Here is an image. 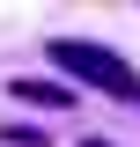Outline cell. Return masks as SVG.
Masks as SVG:
<instances>
[{
    "mask_svg": "<svg viewBox=\"0 0 140 147\" xmlns=\"http://www.w3.org/2000/svg\"><path fill=\"white\" fill-rule=\"evenodd\" d=\"M7 88H15V103H37V110H67V103H74L67 81H44V74H15Z\"/></svg>",
    "mask_w": 140,
    "mask_h": 147,
    "instance_id": "cell-2",
    "label": "cell"
},
{
    "mask_svg": "<svg viewBox=\"0 0 140 147\" xmlns=\"http://www.w3.org/2000/svg\"><path fill=\"white\" fill-rule=\"evenodd\" d=\"M44 59H52L67 81H81V88H103L111 103H140V74L125 66L111 44H96V37H52Z\"/></svg>",
    "mask_w": 140,
    "mask_h": 147,
    "instance_id": "cell-1",
    "label": "cell"
},
{
    "mask_svg": "<svg viewBox=\"0 0 140 147\" xmlns=\"http://www.w3.org/2000/svg\"><path fill=\"white\" fill-rule=\"evenodd\" d=\"M7 140H15V147H52V132H37V125H7Z\"/></svg>",
    "mask_w": 140,
    "mask_h": 147,
    "instance_id": "cell-3",
    "label": "cell"
},
{
    "mask_svg": "<svg viewBox=\"0 0 140 147\" xmlns=\"http://www.w3.org/2000/svg\"><path fill=\"white\" fill-rule=\"evenodd\" d=\"M88 147H111V140H88Z\"/></svg>",
    "mask_w": 140,
    "mask_h": 147,
    "instance_id": "cell-4",
    "label": "cell"
}]
</instances>
